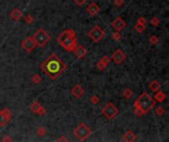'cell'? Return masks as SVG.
Returning a JSON list of instances; mask_svg holds the SVG:
<instances>
[{"label":"cell","mask_w":169,"mask_h":142,"mask_svg":"<svg viewBox=\"0 0 169 142\" xmlns=\"http://www.w3.org/2000/svg\"><path fill=\"white\" fill-rule=\"evenodd\" d=\"M40 67L51 80H56L66 69V64H64V62L57 56V53H53L47 57L46 60L41 63Z\"/></svg>","instance_id":"obj_1"},{"label":"cell","mask_w":169,"mask_h":142,"mask_svg":"<svg viewBox=\"0 0 169 142\" xmlns=\"http://www.w3.org/2000/svg\"><path fill=\"white\" fill-rule=\"evenodd\" d=\"M155 101L148 93L143 92L139 96L136 101L134 103V115L137 116H140L147 113L149 110L154 107Z\"/></svg>","instance_id":"obj_2"},{"label":"cell","mask_w":169,"mask_h":142,"mask_svg":"<svg viewBox=\"0 0 169 142\" xmlns=\"http://www.w3.org/2000/svg\"><path fill=\"white\" fill-rule=\"evenodd\" d=\"M57 41L67 53L73 51L74 47L77 46L76 33L72 29H67L63 31L60 34V36L57 38Z\"/></svg>","instance_id":"obj_3"},{"label":"cell","mask_w":169,"mask_h":142,"mask_svg":"<svg viewBox=\"0 0 169 142\" xmlns=\"http://www.w3.org/2000/svg\"><path fill=\"white\" fill-rule=\"evenodd\" d=\"M73 133H74V135L77 137L78 140L84 141L92 134V130L90 127L88 125H86L84 122H80L76 128L73 130Z\"/></svg>","instance_id":"obj_4"},{"label":"cell","mask_w":169,"mask_h":142,"mask_svg":"<svg viewBox=\"0 0 169 142\" xmlns=\"http://www.w3.org/2000/svg\"><path fill=\"white\" fill-rule=\"evenodd\" d=\"M32 38H33V40L35 41L37 46L40 47H45L51 41V36L47 33V31H45L44 29L37 30V32L34 34V36Z\"/></svg>","instance_id":"obj_5"},{"label":"cell","mask_w":169,"mask_h":142,"mask_svg":"<svg viewBox=\"0 0 169 142\" xmlns=\"http://www.w3.org/2000/svg\"><path fill=\"white\" fill-rule=\"evenodd\" d=\"M101 113L107 119L111 120L114 117H116L119 113V109L114 105V103L109 102L106 104V106L101 110Z\"/></svg>","instance_id":"obj_6"},{"label":"cell","mask_w":169,"mask_h":142,"mask_svg":"<svg viewBox=\"0 0 169 142\" xmlns=\"http://www.w3.org/2000/svg\"><path fill=\"white\" fill-rule=\"evenodd\" d=\"M88 37L90 38V39H92L93 41L98 43V41H100L103 39V38L105 37V32H104V30H103L101 27L94 26L90 31H89Z\"/></svg>","instance_id":"obj_7"},{"label":"cell","mask_w":169,"mask_h":142,"mask_svg":"<svg viewBox=\"0 0 169 142\" xmlns=\"http://www.w3.org/2000/svg\"><path fill=\"white\" fill-rule=\"evenodd\" d=\"M21 47L24 50L27 51V53H32V51L35 50V47H37V44L32 37H28L21 41Z\"/></svg>","instance_id":"obj_8"},{"label":"cell","mask_w":169,"mask_h":142,"mask_svg":"<svg viewBox=\"0 0 169 142\" xmlns=\"http://www.w3.org/2000/svg\"><path fill=\"white\" fill-rule=\"evenodd\" d=\"M12 117V113L8 108L0 110V126H5Z\"/></svg>","instance_id":"obj_9"},{"label":"cell","mask_w":169,"mask_h":142,"mask_svg":"<svg viewBox=\"0 0 169 142\" xmlns=\"http://www.w3.org/2000/svg\"><path fill=\"white\" fill-rule=\"evenodd\" d=\"M127 59V54L124 53L122 50L118 48L115 53L112 54V60L116 64H122L124 61Z\"/></svg>","instance_id":"obj_10"},{"label":"cell","mask_w":169,"mask_h":142,"mask_svg":"<svg viewBox=\"0 0 169 142\" xmlns=\"http://www.w3.org/2000/svg\"><path fill=\"white\" fill-rule=\"evenodd\" d=\"M30 109L34 113H35V115H38V116H44L47 113L46 109H45L38 101H34L32 104H31Z\"/></svg>","instance_id":"obj_11"},{"label":"cell","mask_w":169,"mask_h":142,"mask_svg":"<svg viewBox=\"0 0 169 142\" xmlns=\"http://www.w3.org/2000/svg\"><path fill=\"white\" fill-rule=\"evenodd\" d=\"M111 25L116 31L120 32V31L124 30L127 27V22L122 18V17H117V18L111 23Z\"/></svg>","instance_id":"obj_12"},{"label":"cell","mask_w":169,"mask_h":142,"mask_svg":"<svg viewBox=\"0 0 169 142\" xmlns=\"http://www.w3.org/2000/svg\"><path fill=\"white\" fill-rule=\"evenodd\" d=\"M71 95L75 97L76 99H79V98H81L82 96L84 95V93H85V90L84 88L82 87L81 85H79V84H76L75 86H73L71 89Z\"/></svg>","instance_id":"obj_13"},{"label":"cell","mask_w":169,"mask_h":142,"mask_svg":"<svg viewBox=\"0 0 169 142\" xmlns=\"http://www.w3.org/2000/svg\"><path fill=\"white\" fill-rule=\"evenodd\" d=\"M73 51H74L75 56L77 58H83L85 57V55L87 54V50H86L82 44H77V46L74 47Z\"/></svg>","instance_id":"obj_14"},{"label":"cell","mask_w":169,"mask_h":142,"mask_svg":"<svg viewBox=\"0 0 169 142\" xmlns=\"http://www.w3.org/2000/svg\"><path fill=\"white\" fill-rule=\"evenodd\" d=\"M111 61V58H110L108 55H103V56L100 58V60L97 63V68L99 70H104V69L107 67V65L110 63Z\"/></svg>","instance_id":"obj_15"},{"label":"cell","mask_w":169,"mask_h":142,"mask_svg":"<svg viewBox=\"0 0 169 142\" xmlns=\"http://www.w3.org/2000/svg\"><path fill=\"white\" fill-rule=\"evenodd\" d=\"M100 10H101V8H100V6L97 5L96 3L92 2L90 3L87 7H86V11H87L89 14H90L91 16H96L97 14L100 12Z\"/></svg>","instance_id":"obj_16"},{"label":"cell","mask_w":169,"mask_h":142,"mask_svg":"<svg viewBox=\"0 0 169 142\" xmlns=\"http://www.w3.org/2000/svg\"><path fill=\"white\" fill-rule=\"evenodd\" d=\"M137 139V135L133 130H127L123 135V140L126 142H133Z\"/></svg>","instance_id":"obj_17"},{"label":"cell","mask_w":169,"mask_h":142,"mask_svg":"<svg viewBox=\"0 0 169 142\" xmlns=\"http://www.w3.org/2000/svg\"><path fill=\"white\" fill-rule=\"evenodd\" d=\"M22 16H23L22 11H20V10L17 9V8H14L11 11V13H10V17H11V19L13 21H16V22L21 19Z\"/></svg>","instance_id":"obj_18"},{"label":"cell","mask_w":169,"mask_h":142,"mask_svg":"<svg viewBox=\"0 0 169 142\" xmlns=\"http://www.w3.org/2000/svg\"><path fill=\"white\" fill-rule=\"evenodd\" d=\"M153 99H154V101H156L158 103H162L165 99H166V94L159 90V91L155 92V94L153 96Z\"/></svg>","instance_id":"obj_19"},{"label":"cell","mask_w":169,"mask_h":142,"mask_svg":"<svg viewBox=\"0 0 169 142\" xmlns=\"http://www.w3.org/2000/svg\"><path fill=\"white\" fill-rule=\"evenodd\" d=\"M148 88H149L150 91L155 93V92L159 91V90L161 89V85L159 84V82H158L157 80H152L149 84H148Z\"/></svg>","instance_id":"obj_20"},{"label":"cell","mask_w":169,"mask_h":142,"mask_svg":"<svg viewBox=\"0 0 169 142\" xmlns=\"http://www.w3.org/2000/svg\"><path fill=\"white\" fill-rule=\"evenodd\" d=\"M123 96L125 97L127 100H130L133 96V90L130 89V88H126L123 91Z\"/></svg>","instance_id":"obj_21"},{"label":"cell","mask_w":169,"mask_h":142,"mask_svg":"<svg viewBox=\"0 0 169 142\" xmlns=\"http://www.w3.org/2000/svg\"><path fill=\"white\" fill-rule=\"evenodd\" d=\"M146 26L140 25V24L137 23L136 25H134V31H136L137 33H139V34H141V33H143V31L146 30Z\"/></svg>","instance_id":"obj_22"},{"label":"cell","mask_w":169,"mask_h":142,"mask_svg":"<svg viewBox=\"0 0 169 142\" xmlns=\"http://www.w3.org/2000/svg\"><path fill=\"white\" fill-rule=\"evenodd\" d=\"M47 129H46V127L45 126H40L39 128L37 129V134L38 135H39L40 137H43V136H45L47 134Z\"/></svg>","instance_id":"obj_23"},{"label":"cell","mask_w":169,"mask_h":142,"mask_svg":"<svg viewBox=\"0 0 169 142\" xmlns=\"http://www.w3.org/2000/svg\"><path fill=\"white\" fill-rule=\"evenodd\" d=\"M34 17L32 14H28V15H26L25 17H24V21L27 23V24H29V25H31V24H33L34 23Z\"/></svg>","instance_id":"obj_24"},{"label":"cell","mask_w":169,"mask_h":142,"mask_svg":"<svg viewBox=\"0 0 169 142\" xmlns=\"http://www.w3.org/2000/svg\"><path fill=\"white\" fill-rule=\"evenodd\" d=\"M155 113H156V115H157L158 116H163L164 113H165V110H164V108H162L161 106L157 107V108L155 109Z\"/></svg>","instance_id":"obj_25"},{"label":"cell","mask_w":169,"mask_h":142,"mask_svg":"<svg viewBox=\"0 0 169 142\" xmlns=\"http://www.w3.org/2000/svg\"><path fill=\"white\" fill-rule=\"evenodd\" d=\"M41 81H42V77L39 74H35L32 77V82L34 84H39V83H41Z\"/></svg>","instance_id":"obj_26"},{"label":"cell","mask_w":169,"mask_h":142,"mask_svg":"<svg viewBox=\"0 0 169 142\" xmlns=\"http://www.w3.org/2000/svg\"><path fill=\"white\" fill-rule=\"evenodd\" d=\"M99 102H100V98L98 96L93 95V96L90 97V103L92 104V105H97Z\"/></svg>","instance_id":"obj_27"},{"label":"cell","mask_w":169,"mask_h":142,"mask_svg":"<svg viewBox=\"0 0 169 142\" xmlns=\"http://www.w3.org/2000/svg\"><path fill=\"white\" fill-rule=\"evenodd\" d=\"M149 43L152 44V46H155V44H158V37L155 36V35H153V36H151L149 38Z\"/></svg>","instance_id":"obj_28"},{"label":"cell","mask_w":169,"mask_h":142,"mask_svg":"<svg viewBox=\"0 0 169 142\" xmlns=\"http://www.w3.org/2000/svg\"><path fill=\"white\" fill-rule=\"evenodd\" d=\"M111 38H112V39H113L114 41H119L121 40V38H122V36H121V34L118 32V31H117V32H115V33H113V34H112Z\"/></svg>","instance_id":"obj_29"},{"label":"cell","mask_w":169,"mask_h":142,"mask_svg":"<svg viewBox=\"0 0 169 142\" xmlns=\"http://www.w3.org/2000/svg\"><path fill=\"white\" fill-rule=\"evenodd\" d=\"M159 19L157 18V17H152V18L150 19V24L152 26H154V27H156V26H158L159 25Z\"/></svg>","instance_id":"obj_30"},{"label":"cell","mask_w":169,"mask_h":142,"mask_svg":"<svg viewBox=\"0 0 169 142\" xmlns=\"http://www.w3.org/2000/svg\"><path fill=\"white\" fill-rule=\"evenodd\" d=\"M124 3H125V0H114V4L117 7H121Z\"/></svg>","instance_id":"obj_31"},{"label":"cell","mask_w":169,"mask_h":142,"mask_svg":"<svg viewBox=\"0 0 169 142\" xmlns=\"http://www.w3.org/2000/svg\"><path fill=\"white\" fill-rule=\"evenodd\" d=\"M137 23L140 24V25H143V26H146V20L143 18V17H140L139 19H137Z\"/></svg>","instance_id":"obj_32"},{"label":"cell","mask_w":169,"mask_h":142,"mask_svg":"<svg viewBox=\"0 0 169 142\" xmlns=\"http://www.w3.org/2000/svg\"><path fill=\"white\" fill-rule=\"evenodd\" d=\"M74 3H76L77 5H82V4H84V3L87 1V0H72Z\"/></svg>","instance_id":"obj_33"},{"label":"cell","mask_w":169,"mask_h":142,"mask_svg":"<svg viewBox=\"0 0 169 142\" xmlns=\"http://www.w3.org/2000/svg\"><path fill=\"white\" fill-rule=\"evenodd\" d=\"M57 141H58V142H60V141H65V142H66V141H68V138H66L64 135H61L60 138H57Z\"/></svg>","instance_id":"obj_34"},{"label":"cell","mask_w":169,"mask_h":142,"mask_svg":"<svg viewBox=\"0 0 169 142\" xmlns=\"http://www.w3.org/2000/svg\"><path fill=\"white\" fill-rule=\"evenodd\" d=\"M2 141H12V138L9 137L8 135H5L4 137L2 138Z\"/></svg>","instance_id":"obj_35"}]
</instances>
